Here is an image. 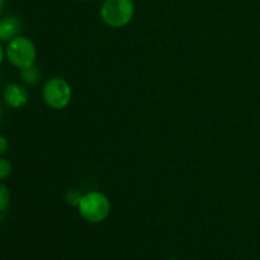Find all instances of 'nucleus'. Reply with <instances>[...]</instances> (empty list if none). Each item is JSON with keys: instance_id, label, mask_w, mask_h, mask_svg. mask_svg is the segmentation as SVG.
<instances>
[{"instance_id": "1", "label": "nucleus", "mask_w": 260, "mask_h": 260, "mask_svg": "<svg viewBox=\"0 0 260 260\" xmlns=\"http://www.w3.org/2000/svg\"><path fill=\"white\" fill-rule=\"evenodd\" d=\"M111 208V201L108 197L104 193L93 190L83 194L78 206V212L85 222L96 225L108 218Z\"/></svg>"}, {"instance_id": "2", "label": "nucleus", "mask_w": 260, "mask_h": 260, "mask_svg": "<svg viewBox=\"0 0 260 260\" xmlns=\"http://www.w3.org/2000/svg\"><path fill=\"white\" fill-rule=\"evenodd\" d=\"M5 57L14 68L22 70L35 65L37 50L32 40L25 36H17L7 43Z\"/></svg>"}, {"instance_id": "3", "label": "nucleus", "mask_w": 260, "mask_h": 260, "mask_svg": "<svg viewBox=\"0 0 260 260\" xmlns=\"http://www.w3.org/2000/svg\"><path fill=\"white\" fill-rule=\"evenodd\" d=\"M99 15L108 27L122 28L134 18L135 4L132 0H104Z\"/></svg>"}, {"instance_id": "4", "label": "nucleus", "mask_w": 260, "mask_h": 260, "mask_svg": "<svg viewBox=\"0 0 260 260\" xmlns=\"http://www.w3.org/2000/svg\"><path fill=\"white\" fill-rule=\"evenodd\" d=\"M42 98L47 107L60 111L70 104L71 98H73V89L65 79L55 76V78L48 79L43 84Z\"/></svg>"}, {"instance_id": "5", "label": "nucleus", "mask_w": 260, "mask_h": 260, "mask_svg": "<svg viewBox=\"0 0 260 260\" xmlns=\"http://www.w3.org/2000/svg\"><path fill=\"white\" fill-rule=\"evenodd\" d=\"M3 99L10 108L19 109L28 103V91L22 85L17 83L8 84L3 91Z\"/></svg>"}, {"instance_id": "6", "label": "nucleus", "mask_w": 260, "mask_h": 260, "mask_svg": "<svg viewBox=\"0 0 260 260\" xmlns=\"http://www.w3.org/2000/svg\"><path fill=\"white\" fill-rule=\"evenodd\" d=\"M22 30V22L14 15H8L0 19V42H9L19 36Z\"/></svg>"}, {"instance_id": "7", "label": "nucleus", "mask_w": 260, "mask_h": 260, "mask_svg": "<svg viewBox=\"0 0 260 260\" xmlns=\"http://www.w3.org/2000/svg\"><path fill=\"white\" fill-rule=\"evenodd\" d=\"M20 78L28 85H37L41 80V70L36 65L20 70Z\"/></svg>"}, {"instance_id": "8", "label": "nucleus", "mask_w": 260, "mask_h": 260, "mask_svg": "<svg viewBox=\"0 0 260 260\" xmlns=\"http://www.w3.org/2000/svg\"><path fill=\"white\" fill-rule=\"evenodd\" d=\"M10 205V192L5 184L0 182V212L8 210Z\"/></svg>"}, {"instance_id": "9", "label": "nucleus", "mask_w": 260, "mask_h": 260, "mask_svg": "<svg viewBox=\"0 0 260 260\" xmlns=\"http://www.w3.org/2000/svg\"><path fill=\"white\" fill-rule=\"evenodd\" d=\"M81 197H83V194H81L79 190L69 189L68 192H66V194H65V201H66V203H68V205H70V206H73V207L78 208L79 203H80Z\"/></svg>"}, {"instance_id": "10", "label": "nucleus", "mask_w": 260, "mask_h": 260, "mask_svg": "<svg viewBox=\"0 0 260 260\" xmlns=\"http://www.w3.org/2000/svg\"><path fill=\"white\" fill-rule=\"evenodd\" d=\"M12 170H13L12 162H10L8 159H5V157L0 156V182L7 179V178L12 174Z\"/></svg>"}, {"instance_id": "11", "label": "nucleus", "mask_w": 260, "mask_h": 260, "mask_svg": "<svg viewBox=\"0 0 260 260\" xmlns=\"http://www.w3.org/2000/svg\"><path fill=\"white\" fill-rule=\"evenodd\" d=\"M8 149H9V142H8L7 137L0 135V156H3L8 151Z\"/></svg>"}, {"instance_id": "12", "label": "nucleus", "mask_w": 260, "mask_h": 260, "mask_svg": "<svg viewBox=\"0 0 260 260\" xmlns=\"http://www.w3.org/2000/svg\"><path fill=\"white\" fill-rule=\"evenodd\" d=\"M4 56H5V48L3 47L2 42H0V65H2L3 60H4Z\"/></svg>"}, {"instance_id": "13", "label": "nucleus", "mask_w": 260, "mask_h": 260, "mask_svg": "<svg viewBox=\"0 0 260 260\" xmlns=\"http://www.w3.org/2000/svg\"><path fill=\"white\" fill-rule=\"evenodd\" d=\"M4 5H5V0H0V14H2L3 10H4Z\"/></svg>"}, {"instance_id": "14", "label": "nucleus", "mask_w": 260, "mask_h": 260, "mask_svg": "<svg viewBox=\"0 0 260 260\" xmlns=\"http://www.w3.org/2000/svg\"><path fill=\"white\" fill-rule=\"evenodd\" d=\"M167 260H178V259H174V258H172V259H167Z\"/></svg>"}]
</instances>
